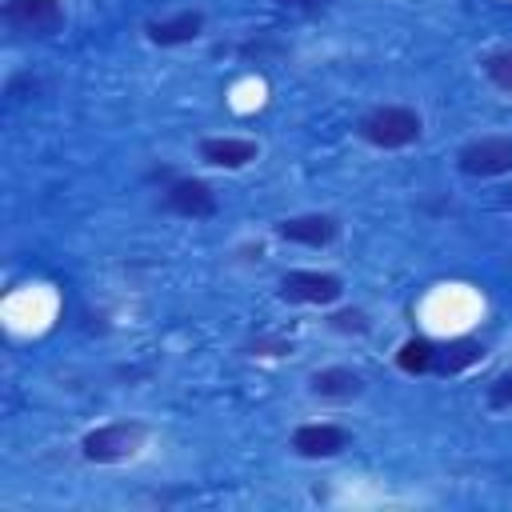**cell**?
<instances>
[{"label":"cell","instance_id":"1","mask_svg":"<svg viewBox=\"0 0 512 512\" xmlns=\"http://www.w3.org/2000/svg\"><path fill=\"white\" fill-rule=\"evenodd\" d=\"M356 132L372 144V148H408L420 140V116L404 104H380L372 112L360 116Z\"/></svg>","mask_w":512,"mask_h":512},{"label":"cell","instance_id":"2","mask_svg":"<svg viewBox=\"0 0 512 512\" xmlns=\"http://www.w3.org/2000/svg\"><path fill=\"white\" fill-rule=\"evenodd\" d=\"M148 428L140 420H116V424H104V428H92L84 440H80V452L84 460L92 464H120L128 456L140 452Z\"/></svg>","mask_w":512,"mask_h":512},{"label":"cell","instance_id":"3","mask_svg":"<svg viewBox=\"0 0 512 512\" xmlns=\"http://www.w3.org/2000/svg\"><path fill=\"white\" fill-rule=\"evenodd\" d=\"M464 176H504L512 172V136H480L456 152Z\"/></svg>","mask_w":512,"mask_h":512},{"label":"cell","instance_id":"4","mask_svg":"<svg viewBox=\"0 0 512 512\" xmlns=\"http://www.w3.org/2000/svg\"><path fill=\"white\" fill-rule=\"evenodd\" d=\"M4 20L24 36H56L64 28V8L60 0H8Z\"/></svg>","mask_w":512,"mask_h":512},{"label":"cell","instance_id":"5","mask_svg":"<svg viewBox=\"0 0 512 512\" xmlns=\"http://www.w3.org/2000/svg\"><path fill=\"white\" fill-rule=\"evenodd\" d=\"M340 292H344V284L332 272L296 268V272H288L280 280V296L292 300V304H332V300H340Z\"/></svg>","mask_w":512,"mask_h":512},{"label":"cell","instance_id":"6","mask_svg":"<svg viewBox=\"0 0 512 512\" xmlns=\"http://www.w3.org/2000/svg\"><path fill=\"white\" fill-rule=\"evenodd\" d=\"M164 204H168L176 216H188V220H208V216H216V192H212L204 180H172L168 192H164Z\"/></svg>","mask_w":512,"mask_h":512},{"label":"cell","instance_id":"7","mask_svg":"<svg viewBox=\"0 0 512 512\" xmlns=\"http://www.w3.org/2000/svg\"><path fill=\"white\" fill-rule=\"evenodd\" d=\"M348 444V432L340 424H300L292 432V448L304 460H328Z\"/></svg>","mask_w":512,"mask_h":512},{"label":"cell","instance_id":"8","mask_svg":"<svg viewBox=\"0 0 512 512\" xmlns=\"http://www.w3.org/2000/svg\"><path fill=\"white\" fill-rule=\"evenodd\" d=\"M336 220L332 216H324V212H304V216H292V220H284L276 232L284 236V240H292V244H308V248H324V244H332L336 240Z\"/></svg>","mask_w":512,"mask_h":512},{"label":"cell","instance_id":"9","mask_svg":"<svg viewBox=\"0 0 512 512\" xmlns=\"http://www.w3.org/2000/svg\"><path fill=\"white\" fill-rule=\"evenodd\" d=\"M200 160L212 168H244L248 160H256V140L244 136H208L200 140Z\"/></svg>","mask_w":512,"mask_h":512},{"label":"cell","instance_id":"10","mask_svg":"<svg viewBox=\"0 0 512 512\" xmlns=\"http://www.w3.org/2000/svg\"><path fill=\"white\" fill-rule=\"evenodd\" d=\"M148 40L152 44H160V48H172V44H188V40H196L200 32H204V12H176V16H168V20H152L148 28Z\"/></svg>","mask_w":512,"mask_h":512},{"label":"cell","instance_id":"11","mask_svg":"<svg viewBox=\"0 0 512 512\" xmlns=\"http://www.w3.org/2000/svg\"><path fill=\"white\" fill-rule=\"evenodd\" d=\"M480 360H484V344L472 340V336H456V340H448V344H436L432 372L456 376V372H464V368H472V364H480Z\"/></svg>","mask_w":512,"mask_h":512},{"label":"cell","instance_id":"12","mask_svg":"<svg viewBox=\"0 0 512 512\" xmlns=\"http://www.w3.org/2000/svg\"><path fill=\"white\" fill-rule=\"evenodd\" d=\"M312 392L324 396V400H352V396L364 392V380L352 368H320L312 376Z\"/></svg>","mask_w":512,"mask_h":512},{"label":"cell","instance_id":"13","mask_svg":"<svg viewBox=\"0 0 512 512\" xmlns=\"http://www.w3.org/2000/svg\"><path fill=\"white\" fill-rule=\"evenodd\" d=\"M432 360H436V344L424 340V336L408 340V344L396 352V364H400L404 372H432Z\"/></svg>","mask_w":512,"mask_h":512},{"label":"cell","instance_id":"14","mask_svg":"<svg viewBox=\"0 0 512 512\" xmlns=\"http://www.w3.org/2000/svg\"><path fill=\"white\" fill-rule=\"evenodd\" d=\"M484 76H488L500 92H512V52H492V56H484Z\"/></svg>","mask_w":512,"mask_h":512},{"label":"cell","instance_id":"15","mask_svg":"<svg viewBox=\"0 0 512 512\" xmlns=\"http://www.w3.org/2000/svg\"><path fill=\"white\" fill-rule=\"evenodd\" d=\"M336 332H364L368 328V320H364V312H356V308H348V312H336L332 320H328Z\"/></svg>","mask_w":512,"mask_h":512},{"label":"cell","instance_id":"16","mask_svg":"<svg viewBox=\"0 0 512 512\" xmlns=\"http://www.w3.org/2000/svg\"><path fill=\"white\" fill-rule=\"evenodd\" d=\"M488 404H492V408H512V372H504V376L488 388Z\"/></svg>","mask_w":512,"mask_h":512},{"label":"cell","instance_id":"17","mask_svg":"<svg viewBox=\"0 0 512 512\" xmlns=\"http://www.w3.org/2000/svg\"><path fill=\"white\" fill-rule=\"evenodd\" d=\"M280 4H292V8H316V4H324V0H280Z\"/></svg>","mask_w":512,"mask_h":512},{"label":"cell","instance_id":"18","mask_svg":"<svg viewBox=\"0 0 512 512\" xmlns=\"http://www.w3.org/2000/svg\"><path fill=\"white\" fill-rule=\"evenodd\" d=\"M508 200H512V192H508Z\"/></svg>","mask_w":512,"mask_h":512}]
</instances>
